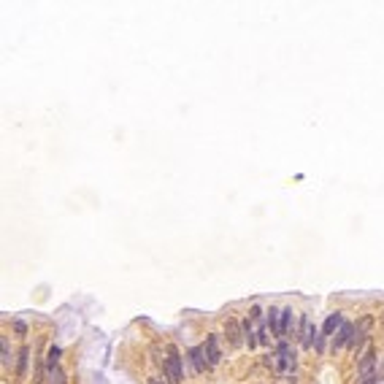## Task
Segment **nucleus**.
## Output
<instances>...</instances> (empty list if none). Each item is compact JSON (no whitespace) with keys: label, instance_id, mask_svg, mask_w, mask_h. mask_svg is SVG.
I'll use <instances>...</instances> for the list:
<instances>
[{"label":"nucleus","instance_id":"f257e3e1","mask_svg":"<svg viewBox=\"0 0 384 384\" xmlns=\"http://www.w3.org/2000/svg\"><path fill=\"white\" fill-rule=\"evenodd\" d=\"M265 363H268L276 373H289V371H295V352H292V347H289L287 341H279L276 355L268 357Z\"/></svg>","mask_w":384,"mask_h":384},{"label":"nucleus","instance_id":"f03ea898","mask_svg":"<svg viewBox=\"0 0 384 384\" xmlns=\"http://www.w3.org/2000/svg\"><path fill=\"white\" fill-rule=\"evenodd\" d=\"M168 357L162 360V371H165V379L170 384H182L184 381V365H182V355H179L176 347H168Z\"/></svg>","mask_w":384,"mask_h":384},{"label":"nucleus","instance_id":"7ed1b4c3","mask_svg":"<svg viewBox=\"0 0 384 384\" xmlns=\"http://www.w3.org/2000/svg\"><path fill=\"white\" fill-rule=\"evenodd\" d=\"M225 335H227V341H230V347H241V344L246 341V335H244V325L238 322V319H227V325H225Z\"/></svg>","mask_w":384,"mask_h":384},{"label":"nucleus","instance_id":"20e7f679","mask_svg":"<svg viewBox=\"0 0 384 384\" xmlns=\"http://www.w3.org/2000/svg\"><path fill=\"white\" fill-rule=\"evenodd\" d=\"M203 352H206L208 368L219 365V360H222V349H219V338H217V335H208L206 344H203Z\"/></svg>","mask_w":384,"mask_h":384},{"label":"nucleus","instance_id":"39448f33","mask_svg":"<svg viewBox=\"0 0 384 384\" xmlns=\"http://www.w3.org/2000/svg\"><path fill=\"white\" fill-rule=\"evenodd\" d=\"M352 341H355V325L344 322L338 327V333L333 335V349H341V347H352Z\"/></svg>","mask_w":384,"mask_h":384},{"label":"nucleus","instance_id":"423d86ee","mask_svg":"<svg viewBox=\"0 0 384 384\" xmlns=\"http://www.w3.org/2000/svg\"><path fill=\"white\" fill-rule=\"evenodd\" d=\"M314 335H317L314 325H311L309 314H303V317H301V347H303V349H311V347H314Z\"/></svg>","mask_w":384,"mask_h":384},{"label":"nucleus","instance_id":"0eeeda50","mask_svg":"<svg viewBox=\"0 0 384 384\" xmlns=\"http://www.w3.org/2000/svg\"><path fill=\"white\" fill-rule=\"evenodd\" d=\"M360 376H363V384H371V379H373V349L371 347L360 357Z\"/></svg>","mask_w":384,"mask_h":384},{"label":"nucleus","instance_id":"6e6552de","mask_svg":"<svg viewBox=\"0 0 384 384\" xmlns=\"http://www.w3.org/2000/svg\"><path fill=\"white\" fill-rule=\"evenodd\" d=\"M203 355H206V352H203V347H192L190 355H187V357H190V363H192V368H195V373H203V371L208 368V360L203 357Z\"/></svg>","mask_w":384,"mask_h":384},{"label":"nucleus","instance_id":"1a4fd4ad","mask_svg":"<svg viewBox=\"0 0 384 384\" xmlns=\"http://www.w3.org/2000/svg\"><path fill=\"white\" fill-rule=\"evenodd\" d=\"M265 325H268V330H271L273 335H281V311H276V309L271 306L268 314H265Z\"/></svg>","mask_w":384,"mask_h":384},{"label":"nucleus","instance_id":"9d476101","mask_svg":"<svg viewBox=\"0 0 384 384\" xmlns=\"http://www.w3.org/2000/svg\"><path fill=\"white\" fill-rule=\"evenodd\" d=\"M371 325H373L371 317H363V319H360V322L355 325V341H352V344H363L365 335H368V330H371Z\"/></svg>","mask_w":384,"mask_h":384},{"label":"nucleus","instance_id":"9b49d317","mask_svg":"<svg viewBox=\"0 0 384 384\" xmlns=\"http://www.w3.org/2000/svg\"><path fill=\"white\" fill-rule=\"evenodd\" d=\"M344 325V317L338 314V311H335V314H330L325 319V325H322V338H327V335H333V330L335 327H341Z\"/></svg>","mask_w":384,"mask_h":384},{"label":"nucleus","instance_id":"f8f14e48","mask_svg":"<svg viewBox=\"0 0 384 384\" xmlns=\"http://www.w3.org/2000/svg\"><path fill=\"white\" fill-rule=\"evenodd\" d=\"M27 363H30V349L22 347V349H19V360H17V379H25Z\"/></svg>","mask_w":384,"mask_h":384},{"label":"nucleus","instance_id":"ddd939ff","mask_svg":"<svg viewBox=\"0 0 384 384\" xmlns=\"http://www.w3.org/2000/svg\"><path fill=\"white\" fill-rule=\"evenodd\" d=\"M60 355H62L60 347H49V352H46V368L49 371H57L60 368Z\"/></svg>","mask_w":384,"mask_h":384},{"label":"nucleus","instance_id":"4468645a","mask_svg":"<svg viewBox=\"0 0 384 384\" xmlns=\"http://www.w3.org/2000/svg\"><path fill=\"white\" fill-rule=\"evenodd\" d=\"M244 335H246V344H249V349L260 344V338H257V330H254V322H252V319H246V322H244Z\"/></svg>","mask_w":384,"mask_h":384},{"label":"nucleus","instance_id":"2eb2a0df","mask_svg":"<svg viewBox=\"0 0 384 384\" xmlns=\"http://www.w3.org/2000/svg\"><path fill=\"white\" fill-rule=\"evenodd\" d=\"M0 360H3V365H9L11 363V352H9V338H0Z\"/></svg>","mask_w":384,"mask_h":384},{"label":"nucleus","instance_id":"dca6fc26","mask_svg":"<svg viewBox=\"0 0 384 384\" xmlns=\"http://www.w3.org/2000/svg\"><path fill=\"white\" fill-rule=\"evenodd\" d=\"M289 319H292V309H284L281 311V335L289 333Z\"/></svg>","mask_w":384,"mask_h":384},{"label":"nucleus","instance_id":"f3484780","mask_svg":"<svg viewBox=\"0 0 384 384\" xmlns=\"http://www.w3.org/2000/svg\"><path fill=\"white\" fill-rule=\"evenodd\" d=\"M14 330H17V333L22 335V333H25V330H27V327H25V322H14Z\"/></svg>","mask_w":384,"mask_h":384},{"label":"nucleus","instance_id":"a211bd4d","mask_svg":"<svg viewBox=\"0 0 384 384\" xmlns=\"http://www.w3.org/2000/svg\"><path fill=\"white\" fill-rule=\"evenodd\" d=\"M149 384H160V379H152V381H149Z\"/></svg>","mask_w":384,"mask_h":384}]
</instances>
